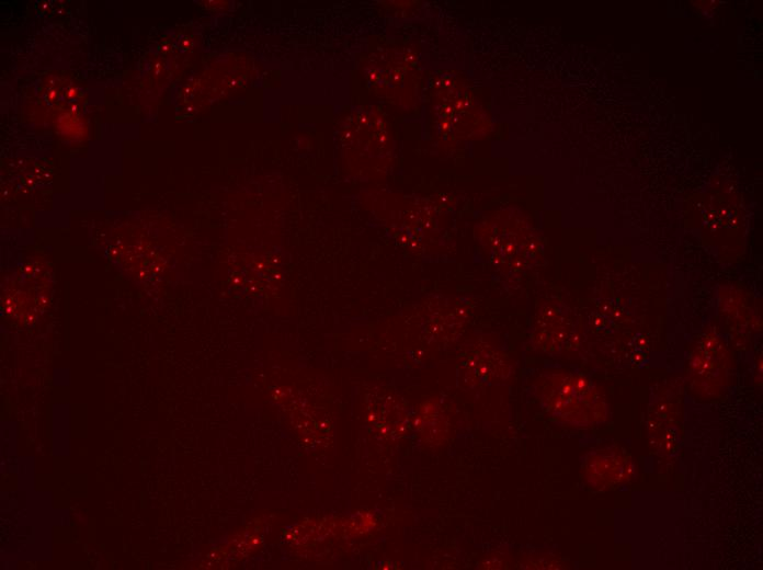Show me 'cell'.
I'll return each mask as SVG.
<instances>
[{
    "label": "cell",
    "instance_id": "obj_1",
    "mask_svg": "<svg viewBox=\"0 0 763 570\" xmlns=\"http://www.w3.org/2000/svg\"><path fill=\"white\" fill-rule=\"evenodd\" d=\"M538 396L550 415L572 425L590 426L607 418L608 408L601 389L579 374H546L539 381Z\"/></svg>",
    "mask_w": 763,
    "mask_h": 570
},
{
    "label": "cell",
    "instance_id": "obj_2",
    "mask_svg": "<svg viewBox=\"0 0 763 570\" xmlns=\"http://www.w3.org/2000/svg\"><path fill=\"white\" fill-rule=\"evenodd\" d=\"M731 360L722 339L713 331L699 337L688 360L692 390L701 397L719 396L727 386Z\"/></svg>",
    "mask_w": 763,
    "mask_h": 570
},
{
    "label": "cell",
    "instance_id": "obj_3",
    "mask_svg": "<svg viewBox=\"0 0 763 570\" xmlns=\"http://www.w3.org/2000/svg\"><path fill=\"white\" fill-rule=\"evenodd\" d=\"M634 469L631 458L619 448L612 447L590 453L582 467L584 479L597 489H610L627 482Z\"/></svg>",
    "mask_w": 763,
    "mask_h": 570
},
{
    "label": "cell",
    "instance_id": "obj_4",
    "mask_svg": "<svg viewBox=\"0 0 763 570\" xmlns=\"http://www.w3.org/2000/svg\"><path fill=\"white\" fill-rule=\"evenodd\" d=\"M574 334L569 310L562 304L544 306L533 329L532 339L549 353L559 352Z\"/></svg>",
    "mask_w": 763,
    "mask_h": 570
}]
</instances>
